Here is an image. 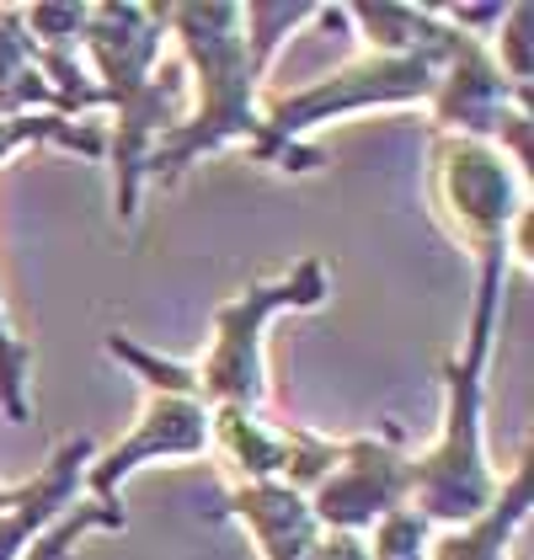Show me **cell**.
Here are the masks:
<instances>
[{
	"instance_id": "obj_21",
	"label": "cell",
	"mask_w": 534,
	"mask_h": 560,
	"mask_svg": "<svg viewBox=\"0 0 534 560\" xmlns=\"http://www.w3.org/2000/svg\"><path fill=\"white\" fill-rule=\"evenodd\" d=\"M0 497H5V486H0Z\"/></svg>"
},
{
	"instance_id": "obj_3",
	"label": "cell",
	"mask_w": 534,
	"mask_h": 560,
	"mask_svg": "<svg viewBox=\"0 0 534 560\" xmlns=\"http://www.w3.org/2000/svg\"><path fill=\"white\" fill-rule=\"evenodd\" d=\"M166 5H91L86 11V59L91 81L102 91L107 124V161H113V214L134 224L144 203V166L166 129L182 124V81H166Z\"/></svg>"
},
{
	"instance_id": "obj_17",
	"label": "cell",
	"mask_w": 534,
	"mask_h": 560,
	"mask_svg": "<svg viewBox=\"0 0 534 560\" xmlns=\"http://www.w3.org/2000/svg\"><path fill=\"white\" fill-rule=\"evenodd\" d=\"M433 534H439V528H433L422 513L396 508V513H385L369 534H363V545H369V560H428Z\"/></svg>"
},
{
	"instance_id": "obj_14",
	"label": "cell",
	"mask_w": 534,
	"mask_h": 560,
	"mask_svg": "<svg viewBox=\"0 0 534 560\" xmlns=\"http://www.w3.org/2000/svg\"><path fill=\"white\" fill-rule=\"evenodd\" d=\"M33 144H54L86 161H107V124L96 118H59V113H22V118H0V166Z\"/></svg>"
},
{
	"instance_id": "obj_10",
	"label": "cell",
	"mask_w": 534,
	"mask_h": 560,
	"mask_svg": "<svg viewBox=\"0 0 534 560\" xmlns=\"http://www.w3.org/2000/svg\"><path fill=\"white\" fill-rule=\"evenodd\" d=\"M91 459H96V438L76 432V438H65L48 454V465L27 486H5V497H0V560H22V550L44 528H54L59 517L86 497L81 480H86Z\"/></svg>"
},
{
	"instance_id": "obj_1",
	"label": "cell",
	"mask_w": 534,
	"mask_h": 560,
	"mask_svg": "<svg viewBox=\"0 0 534 560\" xmlns=\"http://www.w3.org/2000/svg\"><path fill=\"white\" fill-rule=\"evenodd\" d=\"M508 257L476 261V294H471V320L460 347L439 363V389H444V417L439 438L411 454V513H422L433 528H460L481 517L497 502L502 475L491 470L487 454V374L497 331H502V294H508Z\"/></svg>"
},
{
	"instance_id": "obj_12",
	"label": "cell",
	"mask_w": 534,
	"mask_h": 560,
	"mask_svg": "<svg viewBox=\"0 0 534 560\" xmlns=\"http://www.w3.org/2000/svg\"><path fill=\"white\" fill-rule=\"evenodd\" d=\"M530 475L534 459L519 454V465L497 486V502L460 528H439L428 545V560H513V539L530 523Z\"/></svg>"
},
{
	"instance_id": "obj_16",
	"label": "cell",
	"mask_w": 534,
	"mask_h": 560,
	"mask_svg": "<svg viewBox=\"0 0 534 560\" xmlns=\"http://www.w3.org/2000/svg\"><path fill=\"white\" fill-rule=\"evenodd\" d=\"M0 411L5 422H33V342L16 331L0 294Z\"/></svg>"
},
{
	"instance_id": "obj_20",
	"label": "cell",
	"mask_w": 534,
	"mask_h": 560,
	"mask_svg": "<svg viewBox=\"0 0 534 560\" xmlns=\"http://www.w3.org/2000/svg\"><path fill=\"white\" fill-rule=\"evenodd\" d=\"M311 560H369V545L363 534H321Z\"/></svg>"
},
{
	"instance_id": "obj_5",
	"label": "cell",
	"mask_w": 534,
	"mask_h": 560,
	"mask_svg": "<svg viewBox=\"0 0 534 560\" xmlns=\"http://www.w3.org/2000/svg\"><path fill=\"white\" fill-rule=\"evenodd\" d=\"M422 187H428V203L449 230V241L460 252H471V261L508 257L519 272H530V172L513 166L497 144L465 139V133H428Z\"/></svg>"
},
{
	"instance_id": "obj_6",
	"label": "cell",
	"mask_w": 534,
	"mask_h": 560,
	"mask_svg": "<svg viewBox=\"0 0 534 560\" xmlns=\"http://www.w3.org/2000/svg\"><path fill=\"white\" fill-rule=\"evenodd\" d=\"M332 294V267L326 257H300L289 272L246 283L241 294L214 310V337L209 352L182 363L193 395L214 411V406H246L263 411L267 406V326L283 315L315 310Z\"/></svg>"
},
{
	"instance_id": "obj_8",
	"label": "cell",
	"mask_w": 534,
	"mask_h": 560,
	"mask_svg": "<svg viewBox=\"0 0 534 560\" xmlns=\"http://www.w3.org/2000/svg\"><path fill=\"white\" fill-rule=\"evenodd\" d=\"M198 454H209V406L193 400L187 389H144L134 428L91 459L81 491L91 502L124 508V480L134 470L161 459H198Z\"/></svg>"
},
{
	"instance_id": "obj_11",
	"label": "cell",
	"mask_w": 534,
	"mask_h": 560,
	"mask_svg": "<svg viewBox=\"0 0 534 560\" xmlns=\"http://www.w3.org/2000/svg\"><path fill=\"white\" fill-rule=\"evenodd\" d=\"M214 517L241 523L263 560H311L321 545V523L305 491H289L278 480H230Z\"/></svg>"
},
{
	"instance_id": "obj_9",
	"label": "cell",
	"mask_w": 534,
	"mask_h": 560,
	"mask_svg": "<svg viewBox=\"0 0 534 560\" xmlns=\"http://www.w3.org/2000/svg\"><path fill=\"white\" fill-rule=\"evenodd\" d=\"M343 438H321L294 422H272L246 406H214L209 411V448H220L235 480H278L289 491H305L337 465Z\"/></svg>"
},
{
	"instance_id": "obj_13",
	"label": "cell",
	"mask_w": 534,
	"mask_h": 560,
	"mask_svg": "<svg viewBox=\"0 0 534 560\" xmlns=\"http://www.w3.org/2000/svg\"><path fill=\"white\" fill-rule=\"evenodd\" d=\"M22 113H59V107L38 70V44L27 38L22 5H0V118Z\"/></svg>"
},
{
	"instance_id": "obj_19",
	"label": "cell",
	"mask_w": 534,
	"mask_h": 560,
	"mask_svg": "<svg viewBox=\"0 0 534 560\" xmlns=\"http://www.w3.org/2000/svg\"><path fill=\"white\" fill-rule=\"evenodd\" d=\"M86 11L91 5H22V22H27V38L44 54H81Z\"/></svg>"
},
{
	"instance_id": "obj_4",
	"label": "cell",
	"mask_w": 534,
	"mask_h": 560,
	"mask_svg": "<svg viewBox=\"0 0 534 560\" xmlns=\"http://www.w3.org/2000/svg\"><path fill=\"white\" fill-rule=\"evenodd\" d=\"M439 70L444 65L417 59V54L363 48L358 59H348L343 70L321 75L311 86L263 96V133L252 144V161H263L272 172H321L326 150L311 144L321 124H337V118L369 113V107H428Z\"/></svg>"
},
{
	"instance_id": "obj_7",
	"label": "cell",
	"mask_w": 534,
	"mask_h": 560,
	"mask_svg": "<svg viewBox=\"0 0 534 560\" xmlns=\"http://www.w3.org/2000/svg\"><path fill=\"white\" fill-rule=\"evenodd\" d=\"M311 513L321 534H369L396 508H411V448L406 428L385 422L337 443V465L311 486Z\"/></svg>"
},
{
	"instance_id": "obj_15",
	"label": "cell",
	"mask_w": 534,
	"mask_h": 560,
	"mask_svg": "<svg viewBox=\"0 0 534 560\" xmlns=\"http://www.w3.org/2000/svg\"><path fill=\"white\" fill-rule=\"evenodd\" d=\"M124 528H129V513H124V508H107V502L81 497L54 528H44V534L22 550V560H81V539H86V534H124Z\"/></svg>"
},
{
	"instance_id": "obj_2",
	"label": "cell",
	"mask_w": 534,
	"mask_h": 560,
	"mask_svg": "<svg viewBox=\"0 0 534 560\" xmlns=\"http://www.w3.org/2000/svg\"><path fill=\"white\" fill-rule=\"evenodd\" d=\"M166 38L193 70V107L150 150L144 187H177L204 155L257 144L263 133L267 65L252 54L241 5H166Z\"/></svg>"
},
{
	"instance_id": "obj_18",
	"label": "cell",
	"mask_w": 534,
	"mask_h": 560,
	"mask_svg": "<svg viewBox=\"0 0 534 560\" xmlns=\"http://www.w3.org/2000/svg\"><path fill=\"white\" fill-rule=\"evenodd\" d=\"M530 22H534V5L530 0H513L497 22V33L487 38V54L491 65L513 81V86L530 91Z\"/></svg>"
}]
</instances>
